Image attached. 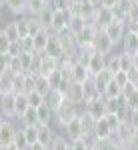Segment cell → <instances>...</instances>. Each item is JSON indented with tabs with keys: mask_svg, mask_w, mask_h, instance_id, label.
<instances>
[{
	"mask_svg": "<svg viewBox=\"0 0 138 150\" xmlns=\"http://www.w3.org/2000/svg\"><path fill=\"white\" fill-rule=\"evenodd\" d=\"M80 116V104L72 102L68 96H64V100L60 102V106L56 108V112H54V120H56L58 126H66L68 122H72L74 118H78Z\"/></svg>",
	"mask_w": 138,
	"mask_h": 150,
	"instance_id": "cell-1",
	"label": "cell"
},
{
	"mask_svg": "<svg viewBox=\"0 0 138 150\" xmlns=\"http://www.w3.org/2000/svg\"><path fill=\"white\" fill-rule=\"evenodd\" d=\"M18 126L12 122V118H2L0 122V146H10L16 140Z\"/></svg>",
	"mask_w": 138,
	"mask_h": 150,
	"instance_id": "cell-2",
	"label": "cell"
},
{
	"mask_svg": "<svg viewBox=\"0 0 138 150\" xmlns=\"http://www.w3.org/2000/svg\"><path fill=\"white\" fill-rule=\"evenodd\" d=\"M84 112H86L88 116H92L94 120L104 118V116L108 114V112H106V100H104V96L86 100V102H84Z\"/></svg>",
	"mask_w": 138,
	"mask_h": 150,
	"instance_id": "cell-3",
	"label": "cell"
},
{
	"mask_svg": "<svg viewBox=\"0 0 138 150\" xmlns=\"http://www.w3.org/2000/svg\"><path fill=\"white\" fill-rule=\"evenodd\" d=\"M104 34L108 36L114 44H122V40H124V36L128 34V26L126 22H120V20H114V22H110L106 28L102 30Z\"/></svg>",
	"mask_w": 138,
	"mask_h": 150,
	"instance_id": "cell-4",
	"label": "cell"
},
{
	"mask_svg": "<svg viewBox=\"0 0 138 150\" xmlns=\"http://www.w3.org/2000/svg\"><path fill=\"white\" fill-rule=\"evenodd\" d=\"M96 34H98V28H96L92 22H88L78 34H74V36H76V44H78V48L92 46L94 40H96Z\"/></svg>",
	"mask_w": 138,
	"mask_h": 150,
	"instance_id": "cell-5",
	"label": "cell"
},
{
	"mask_svg": "<svg viewBox=\"0 0 138 150\" xmlns=\"http://www.w3.org/2000/svg\"><path fill=\"white\" fill-rule=\"evenodd\" d=\"M114 20H116V16H114V12H112V8L98 6V8H96V14H94V18H92V24H94L98 30H104L108 24L114 22Z\"/></svg>",
	"mask_w": 138,
	"mask_h": 150,
	"instance_id": "cell-6",
	"label": "cell"
},
{
	"mask_svg": "<svg viewBox=\"0 0 138 150\" xmlns=\"http://www.w3.org/2000/svg\"><path fill=\"white\" fill-rule=\"evenodd\" d=\"M44 54L56 58L60 62L66 58V50H64V46H62V42H60V38H58L56 32H50V40H48V46H46Z\"/></svg>",
	"mask_w": 138,
	"mask_h": 150,
	"instance_id": "cell-7",
	"label": "cell"
},
{
	"mask_svg": "<svg viewBox=\"0 0 138 150\" xmlns=\"http://www.w3.org/2000/svg\"><path fill=\"white\" fill-rule=\"evenodd\" d=\"M70 76H72V80L76 82V84H84V82H88L92 78L88 66L78 62V60H72L70 62Z\"/></svg>",
	"mask_w": 138,
	"mask_h": 150,
	"instance_id": "cell-8",
	"label": "cell"
},
{
	"mask_svg": "<svg viewBox=\"0 0 138 150\" xmlns=\"http://www.w3.org/2000/svg\"><path fill=\"white\" fill-rule=\"evenodd\" d=\"M0 108L2 118H16V92H2Z\"/></svg>",
	"mask_w": 138,
	"mask_h": 150,
	"instance_id": "cell-9",
	"label": "cell"
},
{
	"mask_svg": "<svg viewBox=\"0 0 138 150\" xmlns=\"http://www.w3.org/2000/svg\"><path fill=\"white\" fill-rule=\"evenodd\" d=\"M92 48H94V52H98V54H102V56H110L112 54V48H114V42L108 38V36L104 34L102 30H98V34H96V40H94V44H92Z\"/></svg>",
	"mask_w": 138,
	"mask_h": 150,
	"instance_id": "cell-10",
	"label": "cell"
},
{
	"mask_svg": "<svg viewBox=\"0 0 138 150\" xmlns=\"http://www.w3.org/2000/svg\"><path fill=\"white\" fill-rule=\"evenodd\" d=\"M56 136H58V134L54 132L52 124H38V142H40V144H44L46 148H50V146H52V142H54Z\"/></svg>",
	"mask_w": 138,
	"mask_h": 150,
	"instance_id": "cell-11",
	"label": "cell"
},
{
	"mask_svg": "<svg viewBox=\"0 0 138 150\" xmlns=\"http://www.w3.org/2000/svg\"><path fill=\"white\" fill-rule=\"evenodd\" d=\"M64 136L68 140H76V138H84V128H82V120L80 116L74 118L72 122H68L64 126Z\"/></svg>",
	"mask_w": 138,
	"mask_h": 150,
	"instance_id": "cell-12",
	"label": "cell"
},
{
	"mask_svg": "<svg viewBox=\"0 0 138 150\" xmlns=\"http://www.w3.org/2000/svg\"><path fill=\"white\" fill-rule=\"evenodd\" d=\"M132 134H134V128H132V124H130V122H122V124H120V126L114 130V140L118 142V144H124V146H126Z\"/></svg>",
	"mask_w": 138,
	"mask_h": 150,
	"instance_id": "cell-13",
	"label": "cell"
},
{
	"mask_svg": "<svg viewBox=\"0 0 138 150\" xmlns=\"http://www.w3.org/2000/svg\"><path fill=\"white\" fill-rule=\"evenodd\" d=\"M112 136H114V130L110 128L106 116L96 120V124H94V138H112Z\"/></svg>",
	"mask_w": 138,
	"mask_h": 150,
	"instance_id": "cell-14",
	"label": "cell"
},
{
	"mask_svg": "<svg viewBox=\"0 0 138 150\" xmlns=\"http://www.w3.org/2000/svg\"><path fill=\"white\" fill-rule=\"evenodd\" d=\"M60 64H62L60 60L48 56V54H42V58H40V74L48 76V74H52L56 68H60Z\"/></svg>",
	"mask_w": 138,
	"mask_h": 150,
	"instance_id": "cell-15",
	"label": "cell"
},
{
	"mask_svg": "<svg viewBox=\"0 0 138 150\" xmlns=\"http://www.w3.org/2000/svg\"><path fill=\"white\" fill-rule=\"evenodd\" d=\"M26 4H28V0H2V6H6V10L12 12L14 16H24Z\"/></svg>",
	"mask_w": 138,
	"mask_h": 150,
	"instance_id": "cell-16",
	"label": "cell"
},
{
	"mask_svg": "<svg viewBox=\"0 0 138 150\" xmlns=\"http://www.w3.org/2000/svg\"><path fill=\"white\" fill-rule=\"evenodd\" d=\"M104 68H106V56L94 52V54L90 56V60H88V70H90V74L96 76V74H100Z\"/></svg>",
	"mask_w": 138,
	"mask_h": 150,
	"instance_id": "cell-17",
	"label": "cell"
},
{
	"mask_svg": "<svg viewBox=\"0 0 138 150\" xmlns=\"http://www.w3.org/2000/svg\"><path fill=\"white\" fill-rule=\"evenodd\" d=\"M122 52H126L130 56H136L138 54V36L136 32H128L122 40Z\"/></svg>",
	"mask_w": 138,
	"mask_h": 150,
	"instance_id": "cell-18",
	"label": "cell"
},
{
	"mask_svg": "<svg viewBox=\"0 0 138 150\" xmlns=\"http://www.w3.org/2000/svg\"><path fill=\"white\" fill-rule=\"evenodd\" d=\"M48 40H50V32H48V30H40L38 34L32 36V42H34V52H36V54H44L46 46H48Z\"/></svg>",
	"mask_w": 138,
	"mask_h": 150,
	"instance_id": "cell-19",
	"label": "cell"
},
{
	"mask_svg": "<svg viewBox=\"0 0 138 150\" xmlns=\"http://www.w3.org/2000/svg\"><path fill=\"white\" fill-rule=\"evenodd\" d=\"M68 96L72 102L80 104V106H84V102H86V94H84V84H76V82H72V86H70L68 90Z\"/></svg>",
	"mask_w": 138,
	"mask_h": 150,
	"instance_id": "cell-20",
	"label": "cell"
},
{
	"mask_svg": "<svg viewBox=\"0 0 138 150\" xmlns=\"http://www.w3.org/2000/svg\"><path fill=\"white\" fill-rule=\"evenodd\" d=\"M36 18H38V22L42 24V28L50 32V30H52V20H54V8H52V6L44 8V10L40 12Z\"/></svg>",
	"mask_w": 138,
	"mask_h": 150,
	"instance_id": "cell-21",
	"label": "cell"
},
{
	"mask_svg": "<svg viewBox=\"0 0 138 150\" xmlns=\"http://www.w3.org/2000/svg\"><path fill=\"white\" fill-rule=\"evenodd\" d=\"M18 120H20L22 126H38V124H40V122H38V110H36V108H28Z\"/></svg>",
	"mask_w": 138,
	"mask_h": 150,
	"instance_id": "cell-22",
	"label": "cell"
},
{
	"mask_svg": "<svg viewBox=\"0 0 138 150\" xmlns=\"http://www.w3.org/2000/svg\"><path fill=\"white\" fill-rule=\"evenodd\" d=\"M14 22H16V28H18V32H20V40L30 38V22H28V16H26V14L14 18Z\"/></svg>",
	"mask_w": 138,
	"mask_h": 150,
	"instance_id": "cell-23",
	"label": "cell"
},
{
	"mask_svg": "<svg viewBox=\"0 0 138 150\" xmlns=\"http://www.w3.org/2000/svg\"><path fill=\"white\" fill-rule=\"evenodd\" d=\"M116 142L114 136L112 138H94L92 140V150H114L116 148Z\"/></svg>",
	"mask_w": 138,
	"mask_h": 150,
	"instance_id": "cell-24",
	"label": "cell"
},
{
	"mask_svg": "<svg viewBox=\"0 0 138 150\" xmlns=\"http://www.w3.org/2000/svg\"><path fill=\"white\" fill-rule=\"evenodd\" d=\"M34 76H36L34 90H38L40 94L48 96V94L52 92V88H50V82H48V76H44V74H34Z\"/></svg>",
	"mask_w": 138,
	"mask_h": 150,
	"instance_id": "cell-25",
	"label": "cell"
},
{
	"mask_svg": "<svg viewBox=\"0 0 138 150\" xmlns=\"http://www.w3.org/2000/svg\"><path fill=\"white\" fill-rule=\"evenodd\" d=\"M28 108H30L28 94H26V92H16V118H20Z\"/></svg>",
	"mask_w": 138,
	"mask_h": 150,
	"instance_id": "cell-26",
	"label": "cell"
},
{
	"mask_svg": "<svg viewBox=\"0 0 138 150\" xmlns=\"http://www.w3.org/2000/svg\"><path fill=\"white\" fill-rule=\"evenodd\" d=\"M44 8H48V4H46L44 0H28V4H26V14H28V16H38Z\"/></svg>",
	"mask_w": 138,
	"mask_h": 150,
	"instance_id": "cell-27",
	"label": "cell"
},
{
	"mask_svg": "<svg viewBox=\"0 0 138 150\" xmlns=\"http://www.w3.org/2000/svg\"><path fill=\"white\" fill-rule=\"evenodd\" d=\"M0 32H2V34H6L12 42H20V32H18V28H16V22H14V20L6 22L4 26H2V30H0Z\"/></svg>",
	"mask_w": 138,
	"mask_h": 150,
	"instance_id": "cell-28",
	"label": "cell"
},
{
	"mask_svg": "<svg viewBox=\"0 0 138 150\" xmlns=\"http://www.w3.org/2000/svg\"><path fill=\"white\" fill-rule=\"evenodd\" d=\"M52 120H54V110L48 104L40 106L38 108V122L40 124H52Z\"/></svg>",
	"mask_w": 138,
	"mask_h": 150,
	"instance_id": "cell-29",
	"label": "cell"
},
{
	"mask_svg": "<svg viewBox=\"0 0 138 150\" xmlns=\"http://www.w3.org/2000/svg\"><path fill=\"white\" fill-rule=\"evenodd\" d=\"M28 94V102H30V108H40V106H44L46 104V96L44 94H40L38 90H30V92H26Z\"/></svg>",
	"mask_w": 138,
	"mask_h": 150,
	"instance_id": "cell-30",
	"label": "cell"
},
{
	"mask_svg": "<svg viewBox=\"0 0 138 150\" xmlns=\"http://www.w3.org/2000/svg\"><path fill=\"white\" fill-rule=\"evenodd\" d=\"M64 80V70L62 68H56L52 74H48V82H50V88H52V92L60 88V84Z\"/></svg>",
	"mask_w": 138,
	"mask_h": 150,
	"instance_id": "cell-31",
	"label": "cell"
},
{
	"mask_svg": "<svg viewBox=\"0 0 138 150\" xmlns=\"http://www.w3.org/2000/svg\"><path fill=\"white\" fill-rule=\"evenodd\" d=\"M102 96L104 98H118V96H122V86L116 84V80L108 82V86H106V90H104Z\"/></svg>",
	"mask_w": 138,
	"mask_h": 150,
	"instance_id": "cell-32",
	"label": "cell"
},
{
	"mask_svg": "<svg viewBox=\"0 0 138 150\" xmlns=\"http://www.w3.org/2000/svg\"><path fill=\"white\" fill-rule=\"evenodd\" d=\"M106 68L110 70V72H122V66H120V54H110V56L106 58Z\"/></svg>",
	"mask_w": 138,
	"mask_h": 150,
	"instance_id": "cell-33",
	"label": "cell"
},
{
	"mask_svg": "<svg viewBox=\"0 0 138 150\" xmlns=\"http://www.w3.org/2000/svg\"><path fill=\"white\" fill-rule=\"evenodd\" d=\"M48 150H70V140L64 136V134H58L54 142H52V146Z\"/></svg>",
	"mask_w": 138,
	"mask_h": 150,
	"instance_id": "cell-34",
	"label": "cell"
},
{
	"mask_svg": "<svg viewBox=\"0 0 138 150\" xmlns=\"http://www.w3.org/2000/svg\"><path fill=\"white\" fill-rule=\"evenodd\" d=\"M24 134H26V140H28V148L38 142V126H22Z\"/></svg>",
	"mask_w": 138,
	"mask_h": 150,
	"instance_id": "cell-35",
	"label": "cell"
},
{
	"mask_svg": "<svg viewBox=\"0 0 138 150\" xmlns=\"http://www.w3.org/2000/svg\"><path fill=\"white\" fill-rule=\"evenodd\" d=\"M120 66H122V72H130V70L134 68L132 56L126 54V52H120Z\"/></svg>",
	"mask_w": 138,
	"mask_h": 150,
	"instance_id": "cell-36",
	"label": "cell"
},
{
	"mask_svg": "<svg viewBox=\"0 0 138 150\" xmlns=\"http://www.w3.org/2000/svg\"><path fill=\"white\" fill-rule=\"evenodd\" d=\"M14 144H16L20 150H28V140H26V134H24V128H22V126L18 128V134H16Z\"/></svg>",
	"mask_w": 138,
	"mask_h": 150,
	"instance_id": "cell-37",
	"label": "cell"
},
{
	"mask_svg": "<svg viewBox=\"0 0 138 150\" xmlns=\"http://www.w3.org/2000/svg\"><path fill=\"white\" fill-rule=\"evenodd\" d=\"M54 10H62V12H70V6H72V0H52L50 4Z\"/></svg>",
	"mask_w": 138,
	"mask_h": 150,
	"instance_id": "cell-38",
	"label": "cell"
},
{
	"mask_svg": "<svg viewBox=\"0 0 138 150\" xmlns=\"http://www.w3.org/2000/svg\"><path fill=\"white\" fill-rule=\"evenodd\" d=\"M136 92H138V84H132V82H128L126 86L122 88V96H124L126 100H130V98H132Z\"/></svg>",
	"mask_w": 138,
	"mask_h": 150,
	"instance_id": "cell-39",
	"label": "cell"
},
{
	"mask_svg": "<svg viewBox=\"0 0 138 150\" xmlns=\"http://www.w3.org/2000/svg\"><path fill=\"white\" fill-rule=\"evenodd\" d=\"M114 80H116V84H120V86L124 88L128 82H130L128 80V72H118V74H114Z\"/></svg>",
	"mask_w": 138,
	"mask_h": 150,
	"instance_id": "cell-40",
	"label": "cell"
},
{
	"mask_svg": "<svg viewBox=\"0 0 138 150\" xmlns=\"http://www.w3.org/2000/svg\"><path fill=\"white\" fill-rule=\"evenodd\" d=\"M106 120H108V124H110V128H112V130H116V128L122 124V122H120V118H118L116 114H106Z\"/></svg>",
	"mask_w": 138,
	"mask_h": 150,
	"instance_id": "cell-41",
	"label": "cell"
},
{
	"mask_svg": "<svg viewBox=\"0 0 138 150\" xmlns=\"http://www.w3.org/2000/svg\"><path fill=\"white\" fill-rule=\"evenodd\" d=\"M126 148H128V150H138V130H134V134L130 136V140H128V144H126Z\"/></svg>",
	"mask_w": 138,
	"mask_h": 150,
	"instance_id": "cell-42",
	"label": "cell"
},
{
	"mask_svg": "<svg viewBox=\"0 0 138 150\" xmlns=\"http://www.w3.org/2000/svg\"><path fill=\"white\" fill-rule=\"evenodd\" d=\"M120 0H100V6H106V8H114Z\"/></svg>",
	"mask_w": 138,
	"mask_h": 150,
	"instance_id": "cell-43",
	"label": "cell"
},
{
	"mask_svg": "<svg viewBox=\"0 0 138 150\" xmlns=\"http://www.w3.org/2000/svg\"><path fill=\"white\" fill-rule=\"evenodd\" d=\"M128 122L132 124V128H134V130H138V112H132V114H130V120H128Z\"/></svg>",
	"mask_w": 138,
	"mask_h": 150,
	"instance_id": "cell-44",
	"label": "cell"
},
{
	"mask_svg": "<svg viewBox=\"0 0 138 150\" xmlns=\"http://www.w3.org/2000/svg\"><path fill=\"white\" fill-rule=\"evenodd\" d=\"M28 150H48V148H46L44 144H40V142H36V144H32V146H30Z\"/></svg>",
	"mask_w": 138,
	"mask_h": 150,
	"instance_id": "cell-45",
	"label": "cell"
},
{
	"mask_svg": "<svg viewBox=\"0 0 138 150\" xmlns=\"http://www.w3.org/2000/svg\"><path fill=\"white\" fill-rule=\"evenodd\" d=\"M0 150H20L16 144H10V146H0Z\"/></svg>",
	"mask_w": 138,
	"mask_h": 150,
	"instance_id": "cell-46",
	"label": "cell"
},
{
	"mask_svg": "<svg viewBox=\"0 0 138 150\" xmlns=\"http://www.w3.org/2000/svg\"><path fill=\"white\" fill-rule=\"evenodd\" d=\"M132 62H134V68L138 70V54H136V56H132Z\"/></svg>",
	"mask_w": 138,
	"mask_h": 150,
	"instance_id": "cell-47",
	"label": "cell"
},
{
	"mask_svg": "<svg viewBox=\"0 0 138 150\" xmlns=\"http://www.w3.org/2000/svg\"><path fill=\"white\" fill-rule=\"evenodd\" d=\"M44 2H46V4H48V6H50V4H52V0H44Z\"/></svg>",
	"mask_w": 138,
	"mask_h": 150,
	"instance_id": "cell-48",
	"label": "cell"
},
{
	"mask_svg": "<svg viewBox=\"0 0 138 150\" xmlns=\"http://www.w3.org/2000/svg\"><path fill=\"white\" fill-rule=\"evenodd\" d=\"M132 4H134V6H138V0H132Z\"/></svg>",
	"mask_w": 138,
	"mask_h": 150,
	"instance_id": "cell-49",
	"label": "cell"
},
{
	"mask_svg": "<svg viewBox=\"0 0 138 150\" xmlns=\"http://www.w3.org/2000/svg\"><path fill=\"white\" fill-rule=\"evenodd\" d=\"M136 36H138V28H136Z\"/></svg>",
	"mask_w": 138,
	"mask_h": 150,
	"instance_id": "cell-50",
	"label": "cell"
},
{
	"mask_svg": "<svg viewBox=\"0 0 138 150\" xmlns=\"http://www.w3.org/2000/svg\"><path fill=\"white\" fill-rule=\"evenodd\" d=\"M130 2H132V0H130Z\"/></svg>",
	"mask_w": 138,
	"mask_h": 150,
	"instance_id": "cell-51",
	"label": "cell"
}]
</instances>
